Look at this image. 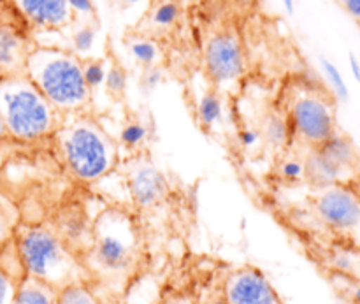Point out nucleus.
Masks as SVG:
<instances>
[{
  "instance_id": "19",
  "label": "nucleus",
  "mask_w": 360,
  "mask_h": 304,
  "mask_svg": "<svg viewBox=\"0 0 360 304\" xmlns=\"http://www.w3.org/2000/svg\"><path fill=\"white\" fill-rule=\"evenodd\" d=\"M148 136H150V130L137 118L125 122V125L120 130V141L127 150H139L148 141Z\"/></svg>"
},
{
  "instance_id": "12",
  "label": "nucleus",
  "mask_w": 360,
  "mask_h": 304,
  "mask_svg": "<svg viewBox=\"0 0 360 304\" xmlns=\"http://www.w3.org/2000/svg\"><path fill=\"white\" fill-rule=\"evenodd\" d=\"M30 51V41L21 21H0V77L25 74Z\"/></svg>"
},
{
  "instance_id": "41",
  "label": "nucleus",
  "mask_w": 360,
  "mask_h": 304,
  "mask_svg": "<svg viewBox=\"0 0 360 304\" xmlns=\"http://www.w3.org/2000/svg\"><path fill=\"white\" fill-rule=\"evenodd\" d=\"M123 2H125V4H139V2H143V0H123Z\"/></svg>"
},
{
  "instance_id": "27",
  "label": "nucleus",
  "mask_w": 360,
  "mask_h": 304,
  "mask_svg": "<svg viewBox=\"0 0 360 304\" xmlns=\"http://www.w3.org/2000/svg\"><path fill=\"white\" fill-rule=\"evenodd\" d=\"M104 88L111 97L118 99L125 94L127 88V72L122 65L118 63H111L108 65V72H105Z\"/></svg>"
},
{
  "instance_id": "21",
  "label": "nucleus",
  "mask_w": 360,
  "mask_h": 304,
  "mask_svg": "<svg viewBox=\"0 0 360 304\" xmlns=\"http://www.w3.org/2000/svg\"><path fill=\"white\" fill-rule=\"evenodd\" d=\"M129 51L130 55H132V58L136 60L137 63H141L143 67L155 65L158 60V46L157 42L150 41V39H132L129 44Z\"/></svg>"
},
{
  "instance_id": "17",
  "label": "nucleus",
  "mask_w": 360,
  "mask_h": 304,
  "mask_svg": "<svg viewBox=\"0 0 360 304\" xmlns=\"http://www.w3.org/2000/svg\"><path fill=\"white\" fill-rule=\"evenodd\" d=\"M262 134V141L267 144H273L274 148H281L290 141L292 129L288 123L287 115H280V113H273L264 120V127L260 129Z\"/></svg>"
},
{
  "instance_id": "22",
  "label": "nucleus",
  "mask_w": 360,
  "mask_h": 304,
  "mask_svg": "<svg viewBox=\"0 0 360 304\" xmlns=\"http://www.w3.org/2000/svg\"><path fill=\"white\" fill-rule=\"evenodd\" d=\"M320 63H322V70L323 74H326L327 83H329L330 94H333L336 99H340V101H348L350 90H348L347 81H345L343 74H341V70L338 69L336 63L330 62L329 58H322L320 60Z\"/></svg>"
},
{
  "instance_id": "10",
  "label": "nucleus",
  "mask_w": 360,
  "mask_h": 304,
  "mask_svg": "<svg viewBox=\"0 0 360 304\" xmlns=\"http://www.w3.org/2000/svg\"><path fill=\"white\" fill-rule=\"evenodd\" d=\"M14 11L27 27L41 32H58L74 20L67 0H11Z\"/></svg>"
},
{
  "instance_id": "15",
  "label": "nucleus",
  "mask_w": 360,
  "mask_h": 304,
  "mask_svg": "<svg viewBox=\"0 0 360 304\" xmlns=\"http://www.w3.org/2000/svg\"><path fill=\"white\" fill-rule=\"evenodd\" d=\"M56 289L37 278L25 277L18 281L13 304H56Z\"/></svg>"
},
{
  "instance_id": "36",
  "label": "nucleus",
  "mask_w": 360,
  "mask_h": 304,
  "mask_svg": "<svg viewBox=\"0 0 360 304\" xmlns=\"http://www.w3.org/2000/svg\"><path fill=\"white\" fill-rule=\"evenodd\" d=\"M9 139V134H7V129L6 125H4V120H2V115H0V143H7Z\"/></svg>"
},
{
  "instance_id": "4",
  "label": "nucleus",
  "mask_w": 360,
  "mask_h": 304,
  "mask_svg": "<svg viewBox=\"0 0 360 304\" xmlns=\"http://www.w3.org/2000/svg\"><path fill=\"white\" fill-rule=\"evenodd\" d=\"M25 76L62 115L81 111L91 99L84 83L83 60L67 49L32 48L25 63Z\"/></svg>"
},
{
  "instance_id": "23",
  "label": "nucleus",
  "mask_w": 360,
  "mask_h": 304,
  "mask_svg": "<svg viewBox=\"0 0 360 304\" xmlns=\"http://www.w3.org/2000/svg\"><path fill=\"white\" fill-rule=\"evenodd\" d=\"M278 176L281 182L288 183V185H295V183L304 182V157H295V155H288L283 160L278 164Z\"/></svg>"
},
{
  "instance_id": "25",
  "label": "nucleus",
  "mask_w": 360,
  "mask_h": 304,
  "mask_svg": "<svg viewBox=\"0 0 360 304\" xmlns=\"http://www.w3.org/2000/svg\"><path fill=\"white\" fill-rule=\"evenodd\" d=\"M95 41H97V30H95L94 25L84 23L81 27H77L76 30L70 35V44H72V53H76L77 56L88 55L94 49Z\"/></svg>"
},
{
  "instance_id": "7",
  "label": "nucleus",
  "mask_w": 360,
  "mask_h": 304,
  "mask_svg": "<svg viewBox=\"0 0 360 304\" xmlns=\"http://www.w3.org/2000/svg\"><path fill=\"white\" fill-rule=\"evenodd\" d=\"M292 137L308 148H319L338 132L336 97L319 88L302 87L290 95L287 109Z\"/></svg>"
},
{
  "instance_id": "40",
  "label": "nucleus",
  "mask_w": 360,
  "mask_h": 304,
  "mask_svg": "<svg viewBox=\"0 0 360 304\" xmlns=\"http://www.w3.org/2000/svg\"><path fill=\"white\" fill-rule=\"evenodd\" d=\"M239 4H241V6H253V4L257 2V0H238Z\"/></svg>"
},
{
  "instance_id": "1",
  "label": "nucleus",
  "mask_w": 360,
  "mask_h": 304,
  "mask_svg": "<svg viewBox=\"0 0 360 304\" xmlns=\"http://www.w3.org/2000/svg\"><path fill=\"white\" fill-rule=\"evenodd\" d=\"M136 220L123 210H105L91 225V243L83 262L88 273L122 281L139 262L141 238Z\"/></svg>"
},
{
  "instance_id": "38",
  "label": "nucleus",
  "mask_w": 360,
  "mask_h": 304,
  "mask_svg": "<svg viewBox=\"0 0 360 304\" xmlns=\"http://www.w3.org/2000/svg\"><path fill=\"white\" fill-rule=\"evenodd\" d=\"M348 185H350L352 189H354L355 192H357L359 196H360V175L355 176L354 179H350V182H348Z\"/></svg>"
},
{
  "instance_id": "13",
  "label": "nucleus",
  "mask_w": 360,
  "mask_h": 304,
  "mask_svg": "<svg viewBox=\"0 0 360 304\" xmlns=\"http://www.w3.org/2000/svg\"><path fill=\"white\" fill-rule=\"evenodd\" d=\"M319 262L327 267L333 277L348 278L360 284V246L326 243L315 248Z\"/></svg>"
},
{
  "instance_id": "28",
  "label": "nucleus",
  "mask_w": 360,
  "mask_h": 304,
  "mask_svg": "<svg viewBox=\"0 0 360 304\" xmlns=\"http://www.w3.org/2000/svg\"><path fill=\"white\" fill-rule=\"evenodd\" d=\"M18 281L0 267V304H13Z\"/></svg>"
},
{
  "instance_id": "34",
  "label": "nucleus",
  "mask_w": 360,
  "mask_h": 304,
  "mask_svg": "<svg viewBox=\"0 0 360 304\" xmlns=\"http://www.w3.org/2000/svg\"><path fill=\"white\" fill-rule=\"evenodd\" d=\"M348 63H350V70H352V74H354V77L360 83V62L354 53H350V55H348Z\"/></svg>"
},
{
  "instance_id": "29",
  "label": "nucleus",
  "mask_w": 360,
  "mask_h": 304,
  "mask_svg": "<svg viewBox=\"0 0 360 304\" xmlns=\"http://www.w3.org/2000/svg\"><path fill=\"white\" fill-rule=\"evenodd\" d=\"M160 83H162V70L158 69L157 63L150 67H144L143 77H141V87H143V90L153 91Z\"/></svg>"
},
{
  "instance_id": "3",
  "label": "nucleus",
  "mask_w": 360,
  "mask_h": 304,
  "mask_svg": "<svg viewBox=\"0 0 360 304\" xmlns=\"http://www.w3.org/2000/svg\"><path fill=\"white\" fill-rule=\"evenodd\" d=\"M0 115L9 139L20 146L55 136L63 120L25 74L0 77Z\"/></svg>"
},
{
  "instance_id": "5",
  "label": "nucleus",
  "mask_w": 360,
  "mask_h": 304,
  "mask_svg": "<svg viewBox=\"0 0 360 304\" xmlns=\"http://www.w3.org/2000/svg\"><path fill=\"white\" fill-rule=\"evenodd\" d=\"M60 153L76 179L94 183L108 176L118 162L116 141L88 116L62 120L56 130Z\"/></svg>"
},
{
  "instance_id": "26",
  "label": "nucleus",
  "mask_w": 360,
  "mask_h": 304,
  "mask_svg": "<svg viewBox=\"0 0 360 304\" xmlns=\"http://www.w3.org/2000/svg\"><path fill=\"white\" fill-rule=\"evenodd\" d=\"M179 14H181V9H179L176 0H162V2L153 9L151 21H153V25H157V27L167 28L172 27V25L179 20Z\"/></svg>"
},
{
  "instance_id": "37",
  "label": "nucleus",
  "mask_w": 360,
  "mask_h": 304,
  "mask_svg": "<svg viewBox=\"0 0 360 304\" xmlns=\"http://www.w3.org/2000/svg\"><path fill=\"white\" fill-rule=\"evenodd\" d=\"M281 2H283L285 11H287L288 14H294L295 13V2H294V0H281Z\"/></svg>"
},
{
  "instance_id": "6",
  "label": "nucleus",
  "mask_w": 360,
  "mask_h": 304,
  "mask_svg": "<svg viewBox=\"0 0 360 304\" xmlns=\"http://www.w3.org/2000/svg\"><path fill=\"white\" fill-rule=\"evenodd\" d=\"M311 213L329 238L327 243L360 246V196L348 183L316 189Z\"/></svg>"
},
{
  "instance_id": "16",
  "label": "nucleus",
  "mask_w": 360,
  "mask_h": 304,
  "mask_svg": "<svg viewBox=\"0 0 360 304\" xmlns=\"http://www.w3.org/2000/svg\"><path fill=\"white\" fill-rule=\"evenodd\" d=\"M197 120L206 130L214 129L224 120V102L217 88H207L197 101Z\"/></svg>"
},
{
  "instance_id": "30",
  "label": "nucleus",
  "mask_w": 360,
  "mask_h": 304,
  "mask_svg": "<svg viewBox=\"0 0 360 304\" xmlns=\"http://www.w3.org/2000/svg\"><path fill=\"white\" fill-rule=\"evenodd\" d=\"M72 14H79V16L91 18L95 16V4L94 0H67Z\"/></svg>"
},
{
  "instance_id": "2",
  "label": "nucleus",
  "mask_w": 360,
  "mask_h": 304,
  "mask_svg": "<svg viewBox=\"0 0 360 304\" xmlns=\"http://www.w3.org/2000/svg\"><path fill=\"white\" fill-rule=\"evenodd\" d=\"M14 243L25 277L37 278L56 291L76 281H86L83 260L63 243L58 232L42 224H18Z\"/></svg>"
},
{
  "instance_id": "14",
  "label": "nucleus",
  "mask_w": 360,
  "mask_h": 304,
  "mask_svg": "<svg viewBox=\"0 0 360 304\" xmlns=\"http://www.w3.org/2000/svg\"><path fill=\"white\" fill-rule=\"evenodd\" d=\"M338 167L343 171V175L347 176L348 179V172L355 171L357 165H360V153L359 150L355 148L354 141L350 139L348 136H343V134L336 132L333 137H330L327 143H323L322 146H319Z\"/></svg>"
},
{
  "instance_id": "24",
  "label": "nucleus",
  "mask_w": 360,
  "mask_h": 304,
  "mask_svg": "<svg viewBox=\"0 0 360 304\" xmlns=\"http://www.w3.org/2000/svg\"><path fill=\"white\" fill-rule=\"evenodd\" d=\"M105 72H108V63L102 58H88L83 60V76L88 90L94 94V90L104 87Z\"/></svg>"
},
{
  "instance_id": "33",
  "label": "nucleus",
  "mask_w": 360,
  "mask_h": 304,
  "mask_svg": "<svg viewBox=\"0 0 360 304\" xmlns=\"http://www.w3.org/2000/svg\"><path fill=\"white\" fill-rule=\"evenodd\" d=\"M18 144L13 143V141H7V143H0V172H2L4 165H6L7 158L13 155V151L16 150Z\"/></svg>"
},
{
  "instance_id": "20",
  "label": "nucleus",
  "mask_w": 360,
  "mask_h": 304,
  "mask_svg": "<svg viewBox=\"0 0 360 304\" xmlns=\"http://www.w3.org/2000/svg\"><path fill=\"white\" fill-rule=\"evenodd\" d=\"M18 227V213L13 204L0 194V250L14 238Z\"/></svg>"
},
{
  "instance_id": "32",
  "label": "nucleus",
  "mask_w": 360,
  "mask_h": 304,
  "mask_svg": "<svg viewBox=\"0 0 360 304\" xmlns=\"http://www.w3.org/2000/svg\"><path fill=\"white\" fill-rule=\"evenodd\" d=\"M338 4L355 23L360 25V0H338Z\"/></svg>"
},
{
  "instance_id": "18",
  "label": "nucleus",
  "mask_w": 360,
  "mask_h": 304,
  "mask_svg": "<svg viewBox=\"0 0 360 304\" xmlns=\"http://www.w3.org/2000/svg\"><path fill=\"white\" fill-rule=\"evenodd\" d=\"M56 304H101L86 281L65 285L56 292Z\"/></svg>"
},
{
  "instance_id": "8",
  "label": "nucleus",
  "mask_w": 360,
  "mask_h": 304,
  "mask_svg": "<svg viewBox=\"0 0 360 304\" xmlns=\"http://www.w3.org/2000/svg\"><path fill=\"white\" fill-rule=\"evenodd\" d=\"M204 69L214 87L241 80L246 69V56L238 32L221 30L211 35L204 48Z\"/></svg>"
},
{
  "instance_id": "35",
  "label": "nucleus",
  "mask_w": 360,
  "mask_h": 304,
  "mask_svg": "<svg viewBox=\"0 0 360 304\" xmlns=\"http://www.w3.org/2000/svg\"><path fill=\"white\" fill-rule=\"evenodd\" d=\"M9 11H14V7L7 6L6 0H0V21H20V20H13ZM21 23H23V21H21Z\"/></svg>"
},
{
  "instance_id": "31",
  "label": "nucleus",
  "mask_w": 360,
  "mask_h": 304,
  "mask_svg": "<svg viewBox=\"0 0 360 304\" xmlns=\"http://www.w3.org/2000/svg\"><path fill=\"white\" fill-rule=\"evenodd\" d=\"M239 141H241V144L245 148H255L262 141V134H260V130L250 129L248 127V129L239 132Z\"/></svg>"
},
{
  "instance_id": "11",
  "label": "nucleus",
  "mask_w": 360,
  "mask_h": 304,
  "mask_svg": "<svg viewBox=\"0 0 360 304\" xmlns=\"http://www.w3.org/2000/svg\"><path fill=\"white\" fill-rule=\"evenodd\" d=\"M127 189L136 206L155 208L167 197L169 182L153 162H139L129 172Z\"/></svg>"
},
{
  "instance_id": "39",
  "label": "nucleus",
  "mask_w": 360,
  "mask_h": 304,
  "mask_svg": "<svg viewBox=\"0 0 360 304\" xmlns=\"http://www.w3.org/2000/svg\"><path fill=\"white\" fill-rule=\"evenodd\" d=\"M207 304H229V303L225 301L224 294H220V296H217V298H213V299H211V301L207 303Z\"/></svg>"
},
{
  "instance_id": "9",
  "label": "nucleus",
  "mask_w": 360,
  "mask_h": 304,
  "mask_svg": "<svg viewBox=\"0 0 360 304\" xmlns=\"http://www.w3.org/2000/svg\"><path fill=\"white\" fill-rule=\"evenodd\" d=\"M229 304H283L266 274L255 266H243L232 271L224 284Z\"/></svg>"
}]
</instances>
